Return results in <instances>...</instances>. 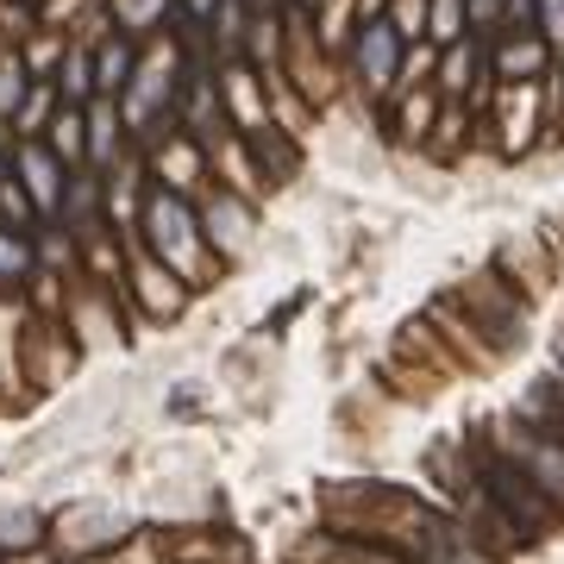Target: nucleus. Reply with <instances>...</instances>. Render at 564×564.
I'll return each instance as SVG.
<instances>
[{"instance_id": "1", "label": "nucleus", "mask_w": 564, "mask_h": 564, "mask_svg": "<svg viewBox=\"0 0 564 564\" xmlns=\"http://www.w3.org/2000/svg\"><path fill=\"white\" fill-rule=\"evenodd\" d=\"M139 226H144V239H151V251H158V263L170 270V276H202L207 239H202V220L188 214V202H182V195L151 188V195H144Z\"/></svg>"}, {"instance_id": "17", "label": "nucleus", "mask_w": 564, "mask_h": 564, "mask_svg": "<svg viewBox=\"0 0 564 564\" xmlns=\"http://www.w3.org/2000/svg\"><path fill=\"white\" fill-rule=\"evenodd\" d=\"M533 32L552 51H564V0H533Z\"/></svg>"}, {"instance_id": "11", "label": "nucleus", "mask_w": 564, "mask_h": 564, "mask_svg": "<svg viewBox=\"0 0 564 564\" xmlns=\"http://www.w3.org/2000/svg\"><path fill=\"white\" fill-rule=\"evenodd\" d=\"M51 113H57V82H32L25 101L13 107V132L20 139H39L44 126H51Z\"/></svg>"}, {"instance_id": "14", "label": "nucleus", "mask_w": 564, "mask_h": 564, "mask_svg": "<svg viewBox=\"0 0 564 564\" xmlns=\"http://www.w3.org/2000/svg\"><path fill=\"white\" fill-rule=\"evenodd\" d=\"M25 270H32V245H25V232L0 226V289H7V282H20Z\"/></svg>"}, {"instance_id": "8", "label": "nucleus", "mask_w": 564, "mask_h": 564, "mask_svg": "<svg viewBox=\"0 0 564 564\" xmlns=\"http://www.w3.org/2000/svg\"><path fill=\"white\" fill-rule=\"evenodd\" d=\"M132 63H139V44L120 39V32H107V39L95 44V95L120 101V95H126V82H132Z\"/></svg>"}, {"instance_id": "13", "label": "nucleus", "mask_w": 564, "mask_h": 564, "mask_svg": "<svg viewBox=\"0 0 564 564\" xmlns=\"http://www.w3.org/2000/svg\"><path fill=\"white\" fill-rule=\"evenodd\" d=\"M25 88H32L25 57H20V51H0V120H13V107L25 101Z\"/></svg>"}, {"instance_id": "2", "label": "nucleus", "mask_w": 564, "mask_h": 564, "mask_svg": "<svg viewBox=\"0 0 564 564\" xmlns=\"http://www.w3.org/2000/svg\"><path fill=\"white\" fill-rule=\"evenodd\" d=\"M170 101H176V44L158 39V44H144L139 63H132V82H126V95H120V120L132 132H144L151 113H163Z\"/></svg>"}, {"instance_id": "3", "label": "nucleus", "mask_w": 564, "mask_h": 564, "mask_svg": "<svg viewBox=\"0 0 564 564\" xmlns=\"http://www.w3.org/2000/svg\"><path fill=\"white\" fill-rule=\"evenodd\" d=\"M402 63H408V44L395 39V25L377 13V20L358 25V44H351V69L370 95H402Z\"/></svg>"}, {"instance_id": "12", "label": "nucleus", "mask_w": 564, "mask_h": 564, "mask_svg": "<svg viewBox=\"0 0 564 564\" xmlns=\"http://www.w3.org/2000/svg\"><path fill=\"white\" fill-rule=\"evenodd\" d=\"M470 32V13H464V0H426V39L440 44H458Z\"/></svg>"}, {"instance_id": "18", "label": "nucleus", "mask_w": 564, "mask_h": 564, "mask_svg": "<svg viewBox=\"0 0 564 564\" xmlns=\"http://www.w3.org/2000/svg\"><path fill=\"white\" fill-rule=\"evenodd\" d=\"M426 120H433V95H421V101L408 95V120H402V139H421V132H426Z\"/></svg>"}, {"instance_id": "5", "label": "nucleus", "mask_w": 564, "mask_h": 564, "mask_svg": "<svg viewBox=\"0 0 564 564\" xmlns=\"http://www.w3.org/2000/svg\"><path fill=\"white\" fill-rule=\"evenodd\" d=\"M552 69V44L540 32H502L496 44V82H540Z\"/></svg>"}, {"instance_id": "10", "label": "nucleus", "mask_w": 564, "mask_h": 564, "mask_svg": "<svg viewBox=\"0 0 564 564\" xmlns=\"http://www.w3.org/2000/svg\"><path fill=\"white\" fill-rule=\"evenodd\" d=\"M51 158L63 163V170H76V163H88V126H82V107H69L63 101L57 113H51Z\"/></svg>"}, {"instance_id": "16", "label": "nucleus", "mask_w": 564, "mask_h": 564, "mask_svg": "<svg viewBox=\"0 0 564 564\" xmlns=\"http://www.w3.org/2000/svg\"><path fill=\"white\" fill-rule=\"evenodd\" d=\"M0 220L13 232H32V202H25V188L13 176H0Z\"/></svg>"}, {"instance_id": "6", "label": "nucleus", "mask_w": 564, "mask_h": 564, "mask_svg": "<svg viewBox=\"0 0 564 564\" xmlns=\"http://www.w3.org/2000/svg\"><path fill=\"white\" fill-rule=\"evenodd\" d=\"M82 126H88V170H113L126 151V132H120V101H107V95H95V101L82 107Z\"/></svg>"}, {"instance_id": "15", "label": "nucleus", "mask_w": 564, "mask_h": 564, "mask_svg": "<svg viewBox=\"0 0 564 564\" xmlns=\"http://www.w3.org/2000/svg\"><path fill=\"white\" fill-rule=\"evenodd\" d=\"M383 20L395 25V39H402V44L426 39V0H395V7H389Z\"/></svg>"}, {"instance_id": "19", "label": "nucleus", "mask_w": 564, "mask_h": 564, "mask_svg": "<svg viewBox=\"0 0 564 564\" xmlns=\"http://www.w3.org/2000/svg\"><path fill=\"white\" fill-rule=\"evenodd\" d=\"M220 7H226V0H182V13H188V20H214Z\"/></svg>"}, {"instance_id": "4", "label": "nucleus", "mask_w": 564, "mask_h": 564, "mask_svg": "<svg viewBox=\"0 0 564 564\" xmlns=\"http://www.w3.org/2000/svg\"><path fill=\"white\" fill-rule=\"evenodd\" d=\"M13 182L25 188L32 214L57 220V207H63V182H69V170H63V163L51 158V144H44V139H20V151H13Z\"/></svg>"}, {"instance_id": "9", "label": "nucleus", "mask_w": 564, "mask_h": 564, "mask_svg": "<svg viewBox=\"0 0 564 564\" xmlns=\"http://www.w3.org/2000/svg\"><path fill=\"white\" fill-rule=\"evenodd\" d=\"M57 101H69V107L95 101V51L88 44H69L57 57Z\"/></svg>"}, {"instance_id": "7", "label": "nucleus", "mask_w": 564, "mask_h": 564, "mask_svg": "<svg viewBox=\"0 0 564 564\" xmlns=\"http://www.w3.org/2000/svg\"><path fill=\"white\" fill-rule=\"evenodd\" d=\"M202 226H207V245H220L226 258L232 251H245V239H251V207H245V195H214V202L202 207Z\"/></svg>"}]
</instances>
